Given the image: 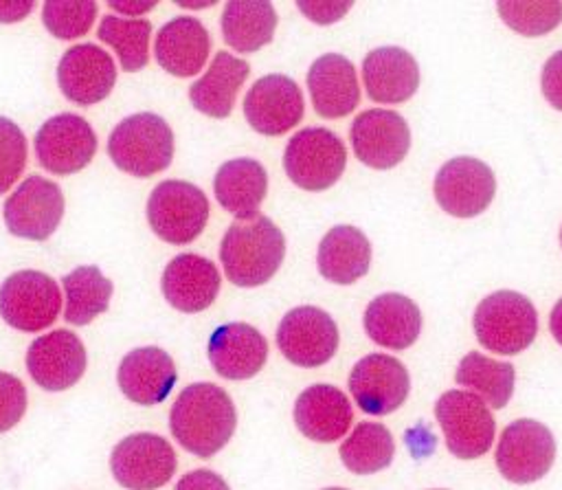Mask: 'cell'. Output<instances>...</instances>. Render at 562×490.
Returning <instances> with one entry per match:
<instances>
[{
	"label": "cell",
	"mask_w": 562,
	"mask_h": 490,
	"mask_svg": "<svg viewBox=\"0 0 562 490\" xmlns=\"http://www.w3.org/2000/svg\"><path fill=\"white\" fill-rule=\"evenodd\" d=\"M237 426V411L231 396L213 382H195L180 391L171 411L169 428L178 444L198 455L211 457L228 444Z\"/></svg>",
	"instance_id": "obj_1"
},
{
	"label": "cell",
	"mask_w": 562,
	"mask_h": 490,
	"mask_svg": "<svg viewBox=\"0 0 562 490\" xmlns=\"http://www.w3.org/2000/svg\"><path fill=\"white\" fill-rule=\"evenodd\" d=\"M285 257V237L281 229L257 213L237 218L220 244V261L231 283L255 288L274 277Z\"/></svg>",
	"instance_id": "obj_2"
},
{
	"label": "cell",
	"mask_w": 562,
	"mask_h": 490,
	"mask_svg": "<svg viewBox=\"0 0 562 490\" xmlns=\"http://www.w3.org/2000/svg\"><path fill=\"white\" fill-rule=\"evenodd\" d=\"M108 156L121 171L149 178L169 167L173 158V132L154 112L125 116L110 132Z\"/></svg>",
	"instance_id": "obj_3"
},
{
	"label": "cell",
	"mask_w": 562,
	"mask_h": 490,
	"mask_svg": "<svg viewBox=\"0 0 562 490\" xmlns=\"http://www.w3.org/2000/svg\"><path fill=\"white\" fill-rule=\"evenodd\" d=\"M472 327L485 349L514 356L533 343L538 312L525 294L516 290H496L479 301Z\"/></svg>",
	"instance_id": "obj_4"
},
{
	"label": "cell",
	"mask_w": 562,
	"mask_h": 490,
	"mask_svg": "<svg viewBox=\"0 0 562 490\" xmlns=\"http://www.w3.org/2000/svg\"><path fill=\"white\" fill-rule=\"evenodd\" d=\"M209 200L200 187L187 180H162L147 200L151 231L169 244H189L206 226Z\"/></svg>",
	"instance_id": "obj_5"
},
{
	"label": "cell",
	"mask_w": 562,
	"mask_h": 490,
	"mask_svg": "<svg viewBox=\"0 0 562 490\" xmlns=\"http://www.w3.org/2000/svg\"><path fill=\"white\" fill-rule=\"evenodd\" d=\"M347 165L345 143L327 127H305L296 132L283 154L288 178L305 191L329 189Z\"/></svg>",
	"instance_id": "obj_6"
},
{
	"label": "cell",
	"mask_w": 562,
	"mask_h": 490,
	"mask_svg": "<svg viewBox=\"0 0 562 490\" xmlns=\"http://www.w3.org/2000/svg\"><path fill=\"white\" fill-rule=\"evenodd\" d=\"M435 417L448 450L459 459H476L492 446L496 422L490 407L472 391L450 389L439 396Z\"/></svg>",
	"instance_id": "obj_7"
},
{
	"label": "cell",
	"mask_w": 562,
	"mask_h": 490,
	"mask_svg": "<svg viewBox=\"0 0 562 490\" xmlns=\"http://www.w3.org/2000/svg\"><path fill=\"white\" fill-rule=\"evenodd\" d=\"M61 294L46 272L18 270L0 286V316L20 332H40L57 319Z\"/></svg>",
	"instance_id": "obj_8"
},
{
	"label": "cell",
	"mask_w": 562,
	"mask_h": 490,
	"mask_svg": "<svg viewBox=\"0 0 562 490\" xmlns=\"http://www.w3.org/2000/svg\"><path fill=\"white\" fill-rule=\"evenodd\" d=\"M555 459L553 433L538 420H516L503 428L496 446L498 472L512 483L542 479Z\"/></svg>",
	"instance_id": "obj_9"
},
{
	"label": "cell",
	"mask_w": 562,
	"mask_h": 490,
	"mask_svg": "<svg viewBox=\"0 0 562 490\" xmlns=\"http://www.w3.org/2000/svg\"><path fill=\"white\" fill-rule=\"evenodd\" d=\"M176 466L171 444L156 433H132L110 455L112 475L125 490H158L173 477Z\"/></svg>",
	"instance_id": "obj_10"
},
{
	"label": "cell",
	"mask_w": 562,
	"mask_h": 490,
	"mask_svg": "<svg viewBox=\"0 0 562 490\" xmlns=\"http://www.w3.org/2000/svg\"><path fill=\"white\" fill-rule=\"evenodd\" d=\"M7 231L24 240H48L64 215V193L59 185L44 176H29L4 200Z\"/></svg>",
	"instance_id": "obj_11"
},
{
	"label": "cell",
	"mask_w": 562,
	"mask_h": 490,
	"mask_svg": "<svg viewBox=\"0 0 562 490\" xmlns=\"http://www.w3.org/2000/svg\"><path fill=\"white\" fill-rule=\"evenodd\" d=\"M435 200L454 218H474L483 213L494 193L496 178L490 165L474 156H457L443 163L435 176Z\"/></svg>",
	"instance_id": "obj_12"
},
{
	"label": "cell",
	"mask_w": 562,
	"mask_h": 490,
	"mask_svg": "<svg viewBox=\"0 0 562 490\" xmlns=\"http://www.w3.org/2000/svg\"><path fill=\"white\" fill-rule=\"evenodd\" d=\"M97 152L92 125L70 112H61L42 123L35 134V156L40 165L57 176L81 171Z\"/></svg>",
	"instance_id": "obj_13"
},
{
	"label": "cell",
	"mask_w": 562,
	"mask_h": 490,
	"mask_svg": "<svg viewBox=\"0 0 562 490\" xmlns=\"http://www.w3.org/2000/svg\"><path fill=\"white\" fill-rule=\"evenodd\" d=\"M281 354L299 367H321L338 349L334 319L316 305H299L283 314L277 327Z\"/></svg>",
	"instance_id": "obj_14"
},
{
	"label": "cell",
	"mask_w": 562,
	"mask_h": 490,
	"mask_svg": "<svg viewBox=\"0 0 562 490\" xmlns=\"http://www.w3.org/2000/svg\"><path fill=\"white\" fill-rule=\"evenodd\" d=\"M351 147L360 163L373 169H391L411 149V127L395 110L371 108L360 112L349 127Z\"/></svg>",
	"instance_id": "obj_15"
},
{
	"label": "cell",
	"mask_w": 562,
	"mask_h": 490,
	"mask_svg": "<svg viewBox=\"0 0 562 490\" xmlns=\"http://www.w3.org/2000/svg\"><path fill=\"white\" fill-rule=\"evenodd\" d=\"M305 103L299 83L288 75L259 77L244 99V116L248 125L266 136H279L303 119Z\"/></svg>",
	"instance_id": "obj_16"
},
{
	"label": "cell",
	"mask_w": 562,
	"mask_h": 490,
	"mask_svg": "<svg viewBox=\"0 0 562 490\" xmlns=\"http://www.w3.org/2000/svg\"><path fill=\"white\" fill-rule=\"evenodd\" d=\"M349 391L364 413L386 415L404 404L411 376L395 356L369 354L351 367Z\"/></svg>",
	"instance_id": "obj_17"
},
{
	"label": "cell",
	"mask_w": 562,
	"mask_h": 490,
	"mask_svg": "<svg viewBox=\"0 0 562 490\" xmlns=\"http://www.w3.org/2000/svg\"><path fill=\"white\" fill-rule=\"evenodd\" d=\"M86 347L70 330H53L37 336L26 349V369L46 391H64L86 371Z\"/></svg>",
	"instance_id": "obj_18"
},
{
	"label": "cell",
	"mask_w": 562,
	"mask_h": 490,
	"mask_svg": "<svg viewBox=\"0 0 562 490\" xmlns=\"http://www.w3.org/2000/svg\"><path fill=\"white\" fill-rule=\"evenodd\" d=\"M57 83L68 101L92 105L112 92L116 83V66L97 44H77L61 55L57 64Z\"/></svg>",
	"instance_id": "obj_19"
},
{
	"label": "cell",
	"mask_w": 562,
	"mask_h": 490,
	"mask_svg": "<svg viewBox=\"0 0 562 490\" xmlns=\"http://www.w3.org/2000/svg\"><path fill=\"white\" fill-rule=\"evenodd\" d=\"M220 270L217 266L195 253L176 255L162 270L160 288L169 305L180 312H202L206 310L220 292Z\"/></svg>",
	"instance_id": "obj_20"
},
{
	"label": "cell",
	"mask_w": 562,
	"mask_h": 490,
	"mask_svg": "<svg viewBox=\"0 0 562 490\" xmlns=\"http://www.w3.org/2000/svg\"><path fill=\"white\" fill-rule=\"evenodd\" d=\"M268 358L263 334L248 323H224L209 336V360L213 369L228 380L257 376Z\"/></svg>",
	"instance_id": "obj_21"
},
{
	"label": "cell",
	"mask_w": 562,
	"mask_h": 490,
	"mask_svg": "<svg viewBox=\"0 0 562 490\" xmlns=\"http://www.w3.org/2000/svg\"><path fill=\"white\" fill-rule=\"evenodd\" d=\"M178 371L173 358L160 347H138L123 356L116 382L132 402L151 407L160 404L173 389Z\"/></svg>",
	"instance_id": "obj_22"
},
{
	"label": "cell",
	"mask_w": 562,
	"mask_h": 490,
	"mask_svg": "<svg viewBox=\"0 0 562 490\" xmlns=\"http://www.w3.org/2000/svg\"><path fill=\"white\" fill-rule=\"evenodd\" d=\"M307 90L316 114L325 119L347 116L360 101L356 68L340 53H325L310 66Z\"/></svg>",
	"instance_id": "obj_23"
},
{
	"label": "cell",
	"mask_w": 562,
	"mask_h": 490,
	"mask_svg": "<svg viewBox=\"0 0 562 490\" xmlns=\"http://www.w3.org/2000/svg\"><path fill=\"white\" fill-rule=\"evenodd\" d=\"M353 420L349 398L334 385H312L294 402V422L299 431L314 442L340 439Z\"/></svg>",
	"instance_id": "obj_24"
},
{
	"label": "cell",
	"mask_w": 562,
	"mask_h": 490,
	"mask_svg": "<svg viewBox=\"0 0 562 490\" xmlns=\"http://www.w3.org/2000/svg\"><path fill=\"white\" fill-rule=\"evenodd\" d=\"M154 53L158 66L169 75L191 77L209 59L211 35L198 18L178 15L158 29Z\"/></svg>",
	"instance_id": "obj_25"
},
{
	"label": "cell",
	"mask_w": 562,
	"mask_h": 490,
	"mask_svg": "<svg viewBox=\"0 0 562 490\" xmlns=\"http://www.w3.org/2000/svg\"><path fill=\"white\" fill-rule=\"evenodd\" d=\"M362 79L369 99L378 103H404L419 88V66L408 51L380 46L364 57Z\"/></svg>",
	"instance_id": "obj_26"
},
{
	"label": "cell",
	"mask_w": 562,
	"mask_h": 490,
	"mask_svg": "<svg viewBox=\"0 0 562 490\" xmlns=\"http://www.w3.org/2000/svg\"><path fill=\"white\" fill-rule=\"evenodd\" d=\"M362 323L373 343L386 349H406L422 332V312L413 299L384 292L367 305Z\"/></svg>",
	"instance_id": "obj_27"
},
{
	"label": "cell",
	"mask_w": 562,
	"mask_h": 490,
	"mask_svg": "<svg viewBox=\"0 0 562 490\" xmlns=\"http://www.w3.org/2000/svg\"><path fill=\"white\" fill-rule=\"evenodd\" d=\"M250 75V64L226 51L215 53L204 77L189 86L191 105L213 119H226L233 112L235 97Z\"/></svg>",
	"instance_id": "obj_28"
},
{
	"label": "cell",
	"mask_w": 562,
	"mask_h": 490,
	"mask_svg": "<svg viewBox=\"0 0 562 490\" xmlns=\"http://www.w3.org/2000/svg\"><path fill=\"white\" fill-rule=\"evenodd\" d=\"M316 264L318 272L327 281L349 286L369 270L371 244L360 229L351 224H338L323 235Z\"/></svg>",
	"instance_id": "obj_29"
},
{
	"label": "cell",
	"mask_w": 562,
	"mask_h": 490,
	"mask_svg": "<svg viewBox=\"0 0 562 490\" xmlns=\"http://www.w3.org/2000/svg\"><path fill=\"white\" fill-rule=\"evenodd\" d=\"M215 200L233 215L257 213L268 191L266 167L255 158L226 160L213 178Z\"/></svg>",
	"instance_id": "obj_30"
},
{
	"label": "cell",
	"mask_w": 562,
	"mask_h": 490,
	"mask_svg": "<svg viewBox=\"0 0 562 490\" xmlns=\"http://www.w3.org/2000/svg\"><path fill=\"white\" fill-rule=\"evenodd\" d=\"M277 29L272 2H226L222 11L224 42L239 53H255L270 44Z\"/></svg>",
	"instance_id": "obj_31"
},
{
	"label": "cell",
	"mask_w": 562,
	"mask_h": 490,
	"mask_svg": "<svg viewBox=\"0 0 562 490\" xmlns=\"http://www.w3.org/2000/svg\"><path fill=\"white\" fill-rule=\"evenodd\" d=\"M454 380L457 385L472 389L487 407L503 409L514 393L516 371L512 363L494 360L481 352H470L461 358Z\"/></svg>",
	"instance_id": "obj_32"
},
{
	"label": "cell",
	"mask_w": 562,
	"mask_h": 490,
	"mask_svg": "<svg viewBox=\"0 0 562 490\" xmlns=\"http://www.w3.org/2000/svg\"><path fill=\"white\" fill-rule=\"evenodd\" d=\"M66 310L64 319L72 325H88L101 312L108 310L112 297V281L99 270V266H79L61 277Z\"/></svg>",
	"instance_id": "obj_33"
},
{
	"label": "cell",
	"mask_w": 562,
	"mask_h": 490,
	"mask_svg": "<svg viewBox=\"0 0 562 490\" xmlns=\"http://www.w3.org/2000/svg\"><path fill=\"white\" fill-rule=\"evenodd\" d=\"M345 468L356 475H371L386 468L395 455L391 431L380 422H360L338 450Z\"/></svg>",
	"instance_id": "obj_34"
},
{
	"label": "cell",
	"mask_w": 562,
	"mask_h": 490,
	"mask_svg": "<svg viewBox=\"0 0 562 490\" xmlns=\"http://www.w3.org/2000/svg\"><path fill=\"white\" fill-rule=\"evenodd\" d=\"M97 35L101 42L110 44L125 73H138L149 62V35L151 22L145 18H119L103 15Z\"/></svg>",
	"instance_id": "obj_35"
},
{
	"label": "cell",
	"mask_w": 562,
	"mask_h": 490,
	"mask_svg": "<svg viewBox=\"0 0 562 490\" xmlns=\"http://www.w3.org/2000/svg\"><path fill=\"white\" fill-rule=\"evenodd\" d=\"M503 22L525 37L547 35L562 22V2H498Z\"/></svg>",
	"instance_id": "obj_36"
},
{
	"label": "cell",
	"mask_w": 562,
	"mask_h": 490,
	"mask_svg": "<svg viewBox=\"0 0 562 490\" xmlns=\"http://www.w3.org/2000/svg\"><path fill=\"white\" fill-rule=\"evenodd\" d=\"M99 4L97 2H61V0H48L42 4V22L59 40L81 37L90 31L94 18H97Z\"/></svg>",
	"instance_id": "obj_37"
},
{
	"label": "cell",
	"mask_w": 562,
	"mask_h": 490,
	"mask_svg": "<svg viewBox=\"0 0 562 490\" xmlns=\"http://www.w3.org/2000/svg\"><path fill=\"white\" fill-rule=\"evenodd\" d=\"M26 165V136L7 116H0V193L9 191Z\"/></svg>",
	"instance_id": "obj_38"
},
{
	"label": "cell",
	"mask_w": 562,
	"mask_h": 490,
	"mask_svg": "<svg viewBox=\"0 0 562 490\" xmlns=\"http://www.w3.org/2000/svg\"><path fill=\"white\" fill-rule=\"evenodd\" d=\"M26 411V387L13 374L0 371V433L13 428Z\"/></svg>",
	"instance_id": "obj_39"
},
{
	"label": "cell",
	"mask_w": 562,
	"mask_h": 490,
	"mask_svg": "<svg viewBox=\"0 0 562 490\" xmlns=\"http://www.w3.org/2000/svg\"><path fill=\"white\" fill-rule=\"evenodd\" d=\"M540 86H542L544 99L555 110H562V48L555 51L544 62V68H542V75H540Z\"/></svg>",
	"instance_id": "obj_40"
},
{
	"label": "cell",
	"mask_w": 562,
	"mask_h": 490,
	"mask_svg": "<svg viewBox=\"0 0 562 490\" xmlns=\"http://www.w3.org/2000/svg\"><path fill=\"white\" fill-rule=\"evenodd\" d=\"M296 7L312 22L329 24V22L340 20L353 7V2H296Z\"/></svg>",
	"instance_id": "obj_41"
},
{
	"label": "cell",
	"mask_w": 562,
	"mask_h": 490,
	"mask_svg": "<svg viewBox=\"0 0 562 490\" xmlns=\"http://www.w3.org/2000/svg\"><path fill=\"white\" fill-rule=\"evenodd\" d=\"M176 490H231L224 477L209 468H198L182 475L176 483Z\"/></svg>",
	"instance_id": "obj_42"
},
{
	"label": "cell",
	"mask_w": 562,
	"mask_h": 490,
	"mask_svg": "<svg viewBox=\"0 0 562 490\" xmlns=\"http://www.w3.org/2000/svg\"><path fill=\"white\" fill-rule=\"evenodd\" d=\"M33 9V2L22 0H0V22L24 20Z\"/></svg>",
	"instance_id": "obj_43"
},
{
	"label": "cell",
	"mask_w": 562,
	"mask_h": 490,
	"mask_svg": "<svg viewBox=\"0 0 562 490\" xmlns=\"http://www.w3.org/2000/svg\"><path fill=\"white\" fill-rule=\"evenodd\" d=\"M112 9L116 11H123V13H130V15H140L149 9L156 7V2H132V0H123V2H110Z\"/></svg>",
	"instance_id": "obj_44"
},
{
	"label": "cell",
	"mask_w": 562,
	"mask_h": 490,
	"mask_svg": "<svg viewBox=\"0 0 562 490\" xmlns=\"http://www.w3.org/2000/svg\"><path fill=\"white\" fill-rule=\"evenodd\" d=\"M549 330L553 334V338L562 345V299H558V303L553 305L551 310V316H549Z\"/></svg>",
	"instance_id": "obj_45"
},
{
	"label": "cell",
	"mask_w": 562,
	"mask_h": 490,
	"mask_svg": "<svg viewBox=\"0 0 562 490\" xmlns=\"http://www.w3.org/2000/svg\"><path fill=\"white\" fill-rule=\"evenodd\" d=\"M325 490H347V488H325Z\"/></svg>",
	"instance_id": "obj_46"
},
{
	"label": "cell",
	"mask_w": 562,
	"mask_h": 490,
	"mask_svg": "<svg viewBox=\"0 0 562 490\" xmlns=\"http://www.w3.org/2000/svg\"><path fill=\"white\" fill-rule=\"evenodd\" d=\"M560 244H562V229H560Z\"/></svg>",
	"instance_id": "obj_47"
},
{
	"label": "cell",
	"mask_w": 562,
	"mask_h": 490,
	"mask_svg": "<svg viewBox=\"0 0 562 490\" xmlns=\"http://www.w3.org/2000/svg\"><path fill=\"white\" fill-rule=\"evenodd\" d=\"M437 490H439V488H437Z\"/></svg>",
	"instance_id": "obj_48"
}]
</instances>
